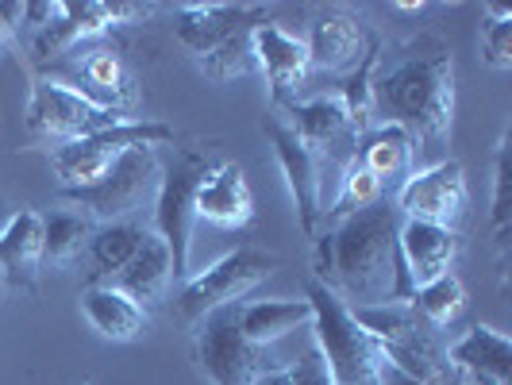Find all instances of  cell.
Wrapping results in <instances>:
<instances>
[{
    "instance_id": "cell-36",
    "label": "cell",
    "mask_w": 512,
    "mask_h": 385,
    "mask_svg": "<svg viewBox=\"0 0 512 385\" xmlns=\"http://www.w3.org/2000/svg\"><path fill=\"white\" fill-rule=\"evenodd\" d=\"M24 8L27 4H16V0H0V47L24 27Z\"/></svg>"
},
{
    "instance_id": "cell-28",
    "label": "cell",
    "mask_w": 512,
    "mask_h": 385,
    "mask_svg": "<svg viewBox=\"0 0 512 385\" xmlns=\"http://www.w3.org/2000/svg\"><path fill=\"white\" fill-rule=\"evenodd\" d=\"M93 231H97V224L74 208H58L51 216H43V262H51V266L74 262L89 247Z\"/></svg>"
},
{
    "instance_id": "cell-26",
    "label": "cell",
    "mask_w": 512,
    "mask_h": 385,
    "mask_svg": "<svg viewBox=\"0 0 512 385\" xmlns=\"http://www.w3.org/2000/svg\"><path fill=\"white\" fill-rule=\"evenodd\" d=\"M312 324V305L305 301H255L239 305V328L255 347H270L289 332Z\"/></svg>"
},
{
    "instance_id": "cell-35",
    "label": "cell",
    "mask_w": 512,
    "mask_h": 385,
    "mask_svg": "<svg viewBox=\"0 0 512 385\" xmlns=\"http://www.w3.org/2000/svg\"><path fill=\"white\" fill-rule=\"evenodd\" d=\"M262 385H335V378L332 370H328V362H324V355H320V347L312 343L293 366H282L274 378H266Z\"/></svg>"
},
{
    "instance_id": "cell-4",
    "label": "cell",
    "mask_w": 512,
    "mask_h": 385,
    "mask_svg": "<svg viewBox=\"0 0 512 385\" xmlns=\"http://www.w3.org/2000/svg\"><path fill=\"white\" fill-rule=\"evenodd\" d=\"M162 170L166 166L158 158V147H131L108 166L101 181H93L85 189H62V201L81 216H89L97 228L135 220L139 212L154 208L158 201Z\"/></svg>"
},
{
    "instance_id": "cell-17",
    "label": "cell",
    "mask_w": 512,
    "mask_h": 385,
    "mask_svg": "<svg viewBox=\"0 0 512 385\" xmlns=\"http://www.w3.org/2000/svg\"><path fill=\"white\" fill-rule=\"evenodd\" d=\"M262 24H270V12L251 8V4H185V8H178L174 31H178L181 43L201 58L231 35L255 31Z\"/></svg>"
},
{
    "instance_id": "cell-13",
    "label": "cell",
    "mask_w": 512,
    "mask_h": 385,
    "mask_svg": "<svg viewBox=\"0 0 512 385\" xmlns=\"http://www.w3.org/2000/svg\"><path fill=\"white\" fill-rule=\"evenodd\" d=\"M66 58H70L66 62V74H54V81L70 85L85 101L101 104L108 112H120V116H128L131 108L139 104V89H135V81H131L120 51H112V47H85L81 51L77 47Z\"/></svg>"
},
{
    "instance_id": "cell-11",
    "label": "cell",
    "mask_w": 512,
    "mask_h": 385,
    "mask_svg": "<svg viewBox=\"0 0 512 385\" xmlns=\"http://www.w3.org/2000/svg\"><path fill=\"white\" fill-rule=\"evenodd\" d=\"M151 12H154V4H128V0H116V4H104V0L58 4L54 20L47 27H39V35H35V58H39V62H47V58H66V54L77 51L81 43L101 39L112 27L147 20Z\"/></svg>"
},
{
    "instance_id": "cell-37",
    "label": "cell",
    "mask_w": 512,
    "mask_h": 385,
    "mask_svg": "<svg viewBox=\"0 0 512 385\" xmlns=\"http://www.w3.org/2000/svg\"><path fill=\"white\" fill-rule=\"evenodd\" d=\"M382 385H447V382H443V378H432V382H424V378H409V374H401V370H393V366L385 362Z\"/></svg>"
},
{
    "instance_id": "cell-8",
    "label": "cell",
    "mask_w": 512,
    "mask_h": 385,
    "mask_svg": "<svg viewBox=\"0 0 512 385\" xmlns=\"http://www.w3.org/2000/svg\"><path fill=\"white\" fill-rule=\"evenodd\" d=\"M282 266V258L270 255V251H258V247H239L224 255L216 266H208L205 274L189 278L178 293V316L185 324H201L208 312L228 305H243V297L258 289L266 278H274Z\"/></svg>"
},
{
    "instance_id": "cell-16",
    "label": "cell",
    "mask_w": 512,
    "mask_h": 385,
    "mask_svg": "<svg viewBox=\"0 0 512 385\" xmlns=\"http://www.w3.org/2000/svg\"><path fill=\"white\" fill-rule=\"evenodd\" d=\"M255 62L266 70L274 104H285V108L297 104V93H301V85L312 74L305 39L289 35L285 27L270 20V24L255 27Z\"/></svg>"
},
{
    "instance_id": "cell-15",
    "label": "cell",
    "mask_w": 512,
    "mask_h": 385,
    "mask_svg": "<svg viewBox=\"0 0 512 385\" xmlns=\"http://www.w3.org/2000/svg\"><path fill=\"white\" fill-rule=\"evenodd\" d=\"M289 128L297 131V139L308 151L316 154L324 166L328 162H355L359 158L362 131L355 128V120L347 116V108L339 97H316V101H297L289 104Z\"/></svg>"
},
{
    "instance_id": "cell-14",
    "label": "cell",
    "mask_w": 512,
    "mask_h": 385,
    "mask_svg": "<svg viewBox=\"0 0 512 385\" xmlns=\"http://www.w3.org/2000/svg\"><path fill=\"white\" fill-rule=\"evenodd\" d=\"M262 128L270 135L278 166H282L285 181H289L301 228H305V235H320V220H324V205H320V197H324V162L308 151L305 143L297 139V131L282 124L278 116H266Z\"/></svg>"
},
{
    "instance_id": "cell-2",
    "label": "cell",
    "mask_w": 512,
    "mask_h": 385,
    "mask_svg": "<svg viewBox=\"0 0 512 385\" xmlns=\"http://www.w3.org/2000/svg\"><path fill=\"white\" fill-rule=\"evenodd\" d=\"M374 116L409 131L416 154L447 147L455 128V58L439 35H416L401 62L374 77Z\"/></svg>"
},
{
    "instance_id": "cell-27",
    "label": "cell",
    "mask_w": 512,
    "mask_h": 385,
    "mask_svg": "<svg viewBox=\"0 0 512 385\" xmlns=\"http://www.w3.org/2000/svg\"><path fill=\"white\" fill-rule=\"evenodd\" d=\"M359 162L378 181L401 178V174H409L412 162H416V147H412L405 128H397V124H374V128L362 135Z\"/></svg>"
},
{
    "instance_id": "cell-33",
    "label": "cell",
    "mask_w": 512,
    "mask_h": 385,
    "mask_svg": "<svg viewBox=\"0 0 512 385\" xmlns=\"http://www.w3.org/2000/svg\"><path fill=\"white\" fill-rule=\"evenodd\" d=\"M374 66H378V43L362 58L359 74L343 85V97H339L343 108H347V116L355 120V128H359L362 135L374 128Z\"/></svg>"
},
{
    "instance_id": "cell-7",
    "label": "cell",
    "mask_w": 512,
    "mask_h": 385,
    "mask_svg": "<svg viewBox=\"0 0 512 385\" xmlns=\"http://www.w3.org/2000/svg\"><path fill=\"white\" fill-rule=\"evenodd\" d=\"M216 158L201 151L178 154L174 166L162 170L158 201H154V235L166 243L174 262V282L189 278V255H193V228H197V189L212 174Z\"/></svg>"
},
{
    "instance_id": "cell-22",
    "label": "cell",
    "mask_w": 512,
    "mask_h": 385,
    "mask_svg": "<svg viewBox=\"0 0 512 385\" xmlns=\"http://www.w3.org/2000/svg\"><path fill=\"white\" fill-rule=\"evenodd\" d=\"M101 285H108V289H116V293L131 297L143 312L154 308L166 293H170V285H174V262H170L166 243L151 231V239L135 251V258H131L128 266H124V270H116L112 278H104Z\"/></svg>"
},
{
    "instance_id": "cell-38",
    "label": "cell",
    "mask_w": 512,
    "mask_h": 385,
    "mask_svg": "<svg viewBox=\"0 0 512 385\" xmlns=\"http://www.w3.org/2000/svg\"><path fill=\"white\" fill-rule=\"evenodd\" d=\"M0 289H4V282H0Z\"/></svg>"
},
{
    "instance_id": "cell-12",
    "label": "cell",
    "mask_w": 512,
    "mask_h": 385,
    "mask_svg": "<svg viewBox=\"0 0 512 385\" xmlns=\"http://www.w3.org/2000/svg\"><path fill=\"white\" fill-rule=\"evenodd\" d=\"M470 189H466V174L462 162L455 158H439L432 166L416 170L401 193H397V212L405 220H424V224H439V228H455L466 212Z\"/></svg>"
},
{
    "instance_id": "cell-3",
    "label": "cell",
    "mask_w": 512,
    "mask_h": 385,
    "mask_svg": "<svg viewBox=\"0 0 512 385\" xmlns=\"http://www.w3.org/2000/svg\"><path fill=\"white\" fill-rule=\"evenodd\" d=\"M308 305H312V343L332 370L335 385H382L385 355L378 339L355 320V312L335 297L332 289L308 282Z\"/></svg>"
},
{
    "instance_id": "cell-5",
    "label": "cell",
    "mask_w": 512,
    "mask_h": 385,
    "mask_svg": "<svg viewBox=\"0 0 512 385\" xmlns=\"http://www.w3.org/2000/svg\"><path fill=\"white\" fill-rule=\"evenodd\" d=\"M193 362L212 385H262L282 370L270 347H255L239 328V305L216 308L197 324Z\"/></svg>"
},
{
    "instance_id": "cell-19",
    "label": "cell",
    "mask_w": 512,
    "mask_h": 385,
    "mask_svg": "<svg viewBox=\"0 0 512 385\" xmlns=\"http://www.w3.org/2000/svg\"><path fill=\"white\" fill-rule=\"evenodd\" d=\"M447 366L462 385H512V343L486 324H474L451 343Z\"/></svg>"
},
{
    "instance_id": "cell-21",
    "label": "cell",
    "mask_w": 512,
    "mask_h": 385,
    "mask_svg": "<svg viewBox=\"0 0 512 385\" xmlns=\"http://www.w3.org/2000/svg\"><path fill=\"white\" fill-rule=\"evenodd\" d=\"M197 220L216 228H247L255 220V193L239 162H216L197 189Z\"/></svg>"
},
{
    "instance_id": "cell-6",
    "label": "cell",
    "mask_w": 512,
    "mask_h": 385,
    "mask_svg": "<svg viewBox=\"0 0 512 385\" xmlns=\"http://www.w3.org/2000/svg\"><path fill=\"white\" fill-rule=\"evenodd\" d=\"M366 332L378 339L385 362L409 378H443L447 374V351L439 347L436 328L412 308V301H389L374 308H351Z\"/></svg>"
},
{
    "instance_id": "cell-18",
    "label": "cell",
    "mask_w": 512,
    "mask_h": 385,
    "mask_svg": "<svg viewBox=\"0 0 512 385\" xmlns=\"http://www.w3.org/2000/svg\"><path fill=\"white\" fill-rule=\"evenodd\" d=\"M459 231L424 224V220H405L401 224V266L409 278L412 293L424 285L439 282L447 274H455V258H459Z\"/></svg>"
},
{
    "instance_id": "cell-25",
    "label": "cell",
    "mask_w": 512,
    "mask_h": 385,
    "mask_svg": "<svg viewBox=\"0 0 512 385\" xmlns=\"http://www.w3.org/2000/svg\"><path fill=\"white\" fill-rule=\"evenodd\" d=\"M308 62L316 70H343L351 66L362 51V24L355 16H343V12H328L312 24L308 35Z\"/></svg>"
},
{
    "instance_id": "cell-31",
    "label": "cell",
    "mask_w": 512,
    "mask_h": 385,
    "mask_svg": "<svg viewBox=\"0 0 512 385\" xmlns=\"http://www.w3.org/2000/svg\"><path fill=\"white\" fill-rule=\"evenodd\" d=\"M201 70H205L212 81H235V77H247L255 70V31H239L224 39L220 47H212L208 54L197 58Z\"/></svg>"
},
{
    "instance_id": "cell-9",
    "label": "cell",
    "mask_w": 512,
    "mask_h": 385,
    "mask_svg": "<svg viewBox=\"0 0 512 385\" xmlns=\"http://www.w3.org/2000/svg\"><path fill=\"white\" fill-rule=\"evenodd\" d=\"M174 139L170 124L154 120H128L120 128H108L101 135L77 139V143H58L51 151V170L62 181V189H85L108 174V166L131 147H162Z\"/></svg>"
},
{
    "instance_id": "cell-39",
    "label": "cell",
    "mask_w": 512,
    "mask_h": 385,
    "mask_svg": "<svg viewBox=\"0 0 512 385\" xmlns=\"http://www.w3.org/2000/svg\"><path fill=\"white\" fill-rule=\"evenodd\" d=\"M81 385H89V382H81Z\"/></svg>"
},
{
    "instance_id": "cell-20",
    "label": "cell",
    "mask_w": 512,
    "mask_h": 385,
    "mask_svg": "<svg viewBox=\"0 0 512 385\" xmlns=\"http://www.w3.org/2000/svg\"><path fill=\"white\" fill-rule=\"evenodd\" d=\"M39 270H43V216L35 208H20L0 231V282L20 293H35Z\"/></svg>"
},
{
    "instance_id": "cell-10",
    "label": "cell",
    "mask_w": 512,
    "mask_h": 385,
    "mask_svg": "<svg viewBox=\"0 0 512 385\" xmlns=\"http://www.w3.org/2000/svg\"><path fill=\"white\" fill-rule=\"evenodd\" d=\"M128 124V116L108 112L101 104L85 101L70 85L39 77L31 85V101H27V131L39 139H58V143H77L89 135H101L108 128Z\"/></svg>"
},
{
    "instance_id": "cell-23",
    "label": "cell",
    "mask_w": 512,
    "mask_h": 385,
    "mask_svg": "<svg viewBox=\"0 0 512 385\" xmlns=\"http://www.w3.org/2000/svg\"><path fill=\"white\" fill-rule=\"evenodd\" d=\"M81 312L93 324V332L108 343H135L147 328V312L131 297L108 289V285H85L81 289Z\"/></svg>"
},
{
    "instance_id": "cell-24",
    "label": "cell",
    "mask_w": 512,
    "mask_h": 385,
    "mask_svg": "<svg viewBox=\"0 0 512 385\" xmlns=\"http://www.w3.org/2000/svg\"><path fill=\"white\" fill-rule=\"evenodd\" d=\"M151 224L143 220H120V224H101L89 239V258H93V270H89V282L85 285H101L104 278H112L116 270H124L135 251L151 239Z\"/></svg>"
},
{
    "instance_id": "cell-34",
    "label": "cell",
    "mask_w": 512,
    "mask_h": 385,
    "mask_svg": "<svg viewBox=\"0 0 512 385\" xmlns=\"http://www.w3.org/2000/svg\"><path fill=\"white\" fill-rule=\"evenodd\" d=\"M482 58L493 70H512V12L493 4L489 24H482Z\"/></svg>"
},
{
    "instance_id": "cell-32",
    "label": "cell",
    "mask_w": 512,
    "mask_h": 385,
    "mask_svg": "<svg viewBox=\"0 0 512 385\" xmlns=\"http://www.w3.org/2000/svg\"><path fill=\"white\" fill-rule=\"evenodd\" d=\"M378 201H382V181L374 178V174L362 166L359 158H355V162H347V166H343V185H339V197H335L332 208H324V216L335 224V220L355 216V212L378 205Z\"/></svg>"
},
{
    "instance_id": "cell-30",
    "label": "cell",
    "mask_w": 512,
    "mask_h": 385,
    "mask_svg": "<svg viewBox=\"0 0 512 385\" xmlns=\"http://www.w3.org/2000/svg\"><path fill=\"white\" fill-rule=\"evenodd\" d=\"M409 301L432 328H447V324L459 320L462 308H466V289H462V282L455 274H447V278H439V282L416 289Z\"/></svg>"
},
{
    "instance_id": "cell-1",
    "label": "cell",
    "mask_w": 512,
    "mask_h": 385,
    "mask_svg": "<svg viewBox=\"0 0 512 385\" xmlns=\"http://www.w3.org/2000/svg\"><path fill=\"white\" fill-rule=\"evenodd\" d=\"M401 224L405 216L389 201L335 220V228L316 235V282L332 289L347 308L409 301L412 285L401 266Z\"/></svg>"
},
{
    "instance_id": "cell-29",
    "label": "cell",
    "mask_w": 512,
    "mask_h": 385,
    "mask_svg": "<svg viewBox=\"0 0 512 385\" xmlns=\"http://www.w3.org/2000/svg\"><path fill=\"white\" fill-rule=\"evenodd\" d=\"M489 228H493V243L497 255H509V235H512V147L509 135H501L497 143V158H493V208H489Z\"/></svg>"
}]
</instances>
